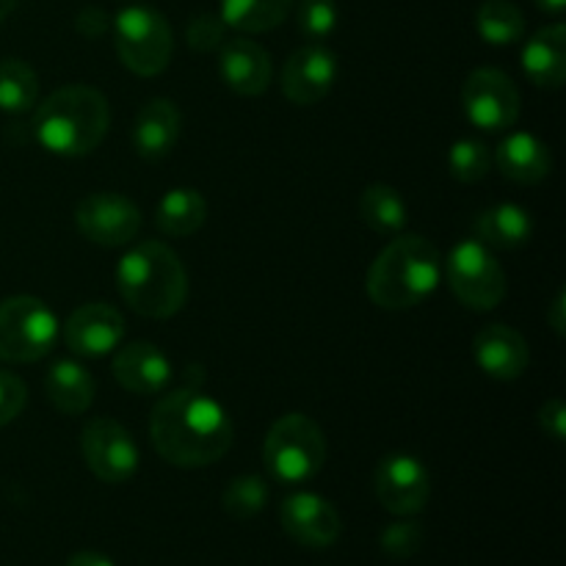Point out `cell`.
I'll return each instance as SVG.
<instances>
[{
  "mask_svg": "<svg viewBox=\"0 0 566 566\" xmlns=\"http://www.w3.org/2000/svg\"><path fill=\"white\" fill-rule=\"evenodd\" d=\"M149 437L160 459L175 468L197 470L224 459L235 431L219 401L199 387H180L155 403Z\"/></svg>",
  "mask_w": 566,
  "mask_h": 566,
  "instance_id": "6da1fadb",
  "label": "cell"
},
{
  "mask_svg": "<svg viewBox=\"0 0 566 566\" xmlns=\"http://www.w3.org/2000/svg\"><path fill=\"white\" fill-rule=\"evenodd\" d=\"M31 127L42 149L61 158H81L94 153L108 133V99L92 86H64L39 105Z\"/></svg>",
  "mask_w": 566,
  "mask_h": 566,
  "instance_id": "7a4b0ae2",
  "label": "cell"
},
{
  "mask_svg": "<svg viewBox=\"0 0 566 566\" xmlns=\"http://www.w3.org/2000/svg\"><path fill=\"white\" fill-rule=\"evenodd\" d=\"M116 285L133 313L164 321L182 310L188 298V274L171 247L144 241L116 265Z\"/></svg>",
  "mask_w": 566,
  "mask_h": 566,
  "instance_id": "3957f363",
  "label": "cell"
},
{
  "mask_svg": "<svg viewBox=\"0 0 566 566\" xmlns=\"http://www.w3.org/2000/svg\"><path fill=\"white\" fill-rule=\"evenodd\" d=\"M440 249L423 235H398L387 243L368 271L370 302L381 310H409L423 304L440 285Z\"/></svg>",
  "mask_w": 566,
  "mask_h": 566,
  "instance_id": "277c9868",
  "label": "cell"
},
{
  "mask_svg": "<svg viewBox=\"0 0 566 566\" xmlns=\"http://www.w3.org/2000/svg\"><path fill=\"white\" fill-rule=\"evenodd\" d=\"M263 462L282 484H307L324 470L326 437L307 415L291 412L276 420L263 442Z\"/></svg>",
  "mask_w": 566,
  "mask_h": 566,
  "instance_id": "5b68a950",
  "label": "cell"
},
{
  "mask_svg": "<svg viewBox=\"0 0 566 566\" xmlns=\"http://www.w3.org/2000/svg\"><path fill=\"white\" fill-rule=\"evenodd\" d=\"M116 55L133 75L153 77L169 66L175 36L160 11L149 6H127L114 17Z\"/></svg>",
  "mask_w": 566,
  "mask_h": 566,
  "instance_id": "8992f818",
  "label": "cell"
},
{
  "mask_svg": "<svg viewBox=\"0 0 566 566\" xmlns=\"http://www.w3.org/2000/svg\"><path fill=\"white\" fill-rule=\"evenodd\" d=\"M59 318L36 296H11L0 302V363H36L53 352Z\"/></svg>",
  "mask_w": 566,
  "mask_h": 566,
  "instance_id": "52a82bcc",
  "label": "cell"
},
{
  "mask_svg": "<svg viewBox=\"0 0 566 566\" xmlns=\"http://www.w3.org/2000/svg\"><path fill=\"white\" fill-rule=\"evenodd\" d=\"M446 276L453 296L468 310L490 313L506 298V271L490 247L475 238L457 243L446 260Z\"/></svg>",
  "mask_w": 566,
  "mask_h": 566,
  "instance_id": "ba28073f",
  "label": "cell"
},
{
  "mask_svg": "<svg viewBox=\"0 0 566 566\" xmlns=\"http://www.w3.org/2000/svg\"><path fill=\"white\" fill-rule=\"evenodd\" d=\"M81 453L103 484H125L138 470L136 440L114 418H92L83 426Z\"/></svg>",
  "mask_w": 566,
  "mask_h": 566,
  "instance_id": "9c48e42d",
  "label": "cell"
},
{
  "mask_svg": "<svg viewBox=\"0 0 566 566\" xmlns=\"http://www.w3.org/2000/svg\"><path fill=\"white\" fill-rule=\"evenodd\" d=\"M462 105L468 119L486 133H501L520 119V92L501 70L470 72L462 86Z\"/></svg>",
  "mask_w": 566,
  "mask_h": 566,
  "instance_id": "30bf717a",
  "label": "cell"
},
{
  "mask_svg": "<svg viewBox=\"0 0 566 566\" xmlns=\"http://www.w3.org/2000/svg\"><path fill=\"white\" fill-rule=\"evenodd\" d=\"M374 492L381 509L396 517H415L431 497V475L418 457L390 453L374 473Z\"/></svg>",
  "mask_w": 566,
  "mask_h": 566,
  "instance_id": "8fae6325",
  "label": "cell"
},
{
  "mask_svg": "<svg viewBox=\"0 0 566 566\" xmlns=\"http://www.w3.org/2000/svg\"><path fill=\"white\" fill-rule=\"evenodd\" d=\"M75 224L81 235L97 247H127L142 230V210L114 191L88 193L75 208Z\"/></svg>",
  "mask_w": 566,
  "mask_h": 566,
  "instance_id": "7c38bea8",
  "label": "cell"
},
{
  "mask_svg": "<svg viewBox=\"0 0 566 566\" xmlns=\"http://www.w3.org/2000/svg\"><path fill=\"white\" fill-rule=\"evenodd\" d=\"M337 75H340L337 55L326 44L313 42L291 53L282 66L280 86L293 105H315L332 92Z\"/></svg>",
  "mask_w": 566,
  "mask_h": 566,
  "instance_id": "4fadbf2b",
  "label": "cell"
},
{
  "mask_svg": "<svg viewBox=\"0 0 566 566\" xmlns=\"http://www.w3.org/2000/svg\"><path fill=\"white\" fill-rule=\"evenodd\" d=\"M280 523L296 545L310 547V551L332 547L340 539L343 531L340 512L326 497L313 495V492L287 495L280 506Z\"/></svg>",
  "mask_w": 566,
  "mask_h": 566,
  "instance_id": "5bb4252c",
  "label": "cell"
},
{
  "mask_svg": "<svg viewBox=\"0 0 566 566\" xmlns=\"http://www.w3.org/2000/svg\"><path fill=\"white\" fill-rule=\"evenodd\" d=\"M125 337V318L111 304H83L66 318L64 324V343L72 354L97 359L119 348Z\"/></svg>",
  "mask_w": 566,
  "mask_h": 566,
  "instance_id": "9a60e30c",
  "label": "cell"
},
{
  "mask_svg": "<svg viewBox=\"0 0 566 566\" xmlns=\"http://www.w3.org/2000/svg\"><path fill=\"white\" fill-rule=\"evenodd\" d=\"M473 359L492 379L514 381L528 370V340L506 324H486L473 340Z\"/></svg>",
  "mask_w": 566,
  "mask_h": 566,
  "instance_id": "2e32d148",
  "label": "cell"
},
{
  "mask_svg": "<svg viewBox=\"0 0 566 566\" xmlns=\"http://www.w3.org/2000/svg\"><path fill=\"white\" fill-rule=\"evenodd\" d=\"M219 70L227 88L241 97H260L269 92L271 77H274L269 50L252 39H230L221 44Z\"/></svg>",
  "mask_w": 566,
  "mask_h": 566,
  "instance_id": "e0dca14e",
  "label": "cell"
},
{
  "mask_svg": "<svg viewBox=\"0 0 566 566\" xmlns=\"http://www.w3.org/2000/svg\"><path fill=\"white\" fill-rule=\"evenodd\" d=\"M114 379L133 396H155L171 381V359L155 343H130L114 357Z\"/></svg>",
  "mask_w": 566,
  "mask_h": 566,
  "instance_id": "ac0fdd59",
  "label": "cell"
},
{
  "mask_svg": "<svg viewBox=\"0 0 566 566\" xmlns=\"http://www.w3.org/2000/svg\"><path fill=\"white\" fill-rule=\"evenodd\" d=\"M180 111L171 99L155 97L142 105L133 125V147H136L138 158L144 160H160L175 149L177 138H180Z\"/></svg>",
  "mask_w": 566,
  "mask_h": 566,
  "instance_id": "d6986e66",
  "label": "cell"
},
{
  "mask_svg": "<svg viewBox=\"0 0 566 566\" xmlns=\"http://www.w3.org/2000/svg\"><path fill=\"white\" fill-rule=\"evenodd\" d=\"M523 70L539 88H562L566 83V28L562 22L539 28L523 48Z\"/></svg>",
  "mask_w": 566,
  "mask_h": 566,
  "instance_id": "ffe728a7",
  "label": "cell"
},
{
  "mask_svg": "<svg viewBox=\"0 0 566 566\" xmlns=\"http://www.w3.org/2000/svg\"><path fill=\"white\" fill-rule=\"evenodd\" d=\"M503 177L520 186H536L553 171V155L542 138L534 133H512L501 142L495 153Z\"/></svg>",
  "mask_w": 566,
  "mask_h": 566,
  "instance_id": "44dd1931",
  "label": "cell"
},
{
  "mask_svg": "<svg viewBox=\"0 0 566 566\" xmlns=\"http://www.w3.org/2000/svg\"><path fill=\"white\" fill-rule=\"evenodd\" d=\"M475 241L490 249H520L534 235V219L523 205L501 202L479 213L473 224Z\"/></svg>",
  "mask_w": 566,
  "mask_h": 566,
  "instance_id": "7402d4cb",
  "label": "cell"
},
{
  "mask_svg": "<svg viewBox=\"0 0 566 566\" xmlns=\"http://www.w3.org/2000/svg\"><path fill=\"white\" fill-rule=\"evenodd\" d=\"M44 392H48V401L59 412L75 418V415L88 412V407L94 403L97 385H94V376L81 363H75V359H59L48 370V376H44Z\"/></svg>",
  "mask_w": 566,
  "mask_h": 566,
  "instance_id": "603a6c76",
  "label": "cell"
},
{
  "mask_svg": "<svg viewBox=\"0 0 566 566\" xmlns=\"http://www.w3.org/2000/svg\"><path fill=\"white\" fill-rule=\"evenodd\" d=\"M208 219V202L197 188H171L155 208V227L169 238H188L202 230Z\"/></svg>",
  "mask_w": 566,
  "mask_h": 566,
  "instance_id": "cb8c5ba5",
  "label": "cell"
},
{
  "mask_svg": "<svg viewBox=\"0 0 566 566\" xmlns=\"http://www.w3.org/2000/svg\"><path fill=\"white\" fill-rule=\"evenodd\" d=\"M293 0H221L219 17L227 28L243 33H265L287 20Z\"/></svg>",
  "mask_w": 566,
  "mask_h": 566,
  "instance_id": "d4e9b609",
  "label": "cell"
},
{
  "mask_svg": "<svg viewBox=\"0 0 566 566\" xmlns=\"http://www.w3.org/2000/svg\"><path fill=\"white\" fill-rule=\"evenodd\" d=\"M359 216L379 235H398L407 227L409 210L401 193L385 182H374L359 197Z\"/></svg>",
  "mask_w": 566,
  "mask_h": 566,
  "instance_id": "484cf974",
  "label": "cell"
},
{
  "mask_svg": "<svg viewBox=\"0 0 566 566\" xmlns=\"http://www.w3.org/2000/svg\"><path fill=\"white\" fill-rule=\"evenodd\" d=\"M475 31L486 44L506 48L525 36V17L512 0H484L475 11Z\"/></svg>",
  "mask_w": 566,
  "mask_h": 566,
  "instance_id": "4316f807",
  "label": "cell"
},
{
  "mask_svg": "<svg viewBox=\"0 0 566 566\" xmlns=\"http://www.w3.org/2000/svg\"><path fill=\"white\" fill-rule=\"evenodd\" d=\"M39 99V75L22 59L0 61V111L25 114Z\"/></svg>",
  "mask_w": 566,
  "mask_h": 566,
  "instance_id": "83f0119b",
  "label": "cell"
},
{
  "mask_svg": "<svg viewBox=\"0 0 566 566\" xmlns=\"http://www.w3.org/2000/svg\"><path fill=\"white\" fill-rule=\"evenodd\" d=\"M448 169L459 182H481L492 169V153L479 138H459L448 153Z\"/></svg>",
  "mask_w": 566,
  "mask_h": 566,
  "instance_id": "f1b7e54d",
  "label": "cell"
},
{
  "mask_svg": "<svg viewBox=\"0 0 566 566\" xmlns=\"http://www.w3.org/2000/svg\"><path fill=\"white\" fill-rule=\"evenodd\" d=\"M269 503V484L258 475H238L224 490V512L235 520H252Z\"/></svg>",
  "mask_w": 566,
  "mask_h": 566,
  "instance_id": "f546056e",
  "label": "cell"
},
{
  "mask_svg": "<svg viewBox=\"0 0 566 566\" xmlns=\"http://www.w3.org/2000/svg\"><path fill=\"white\" fill-rule=\"evenodd\" d=\"M337 22H340V11H337L335 0H302L296 11V25L302 36L310 42H324L335 33Z\"/></svg>",
  "mask_w": 566,
  "mask_h": 566,
  "instance_id": "4dcf8cb0",
  "label": "cell"
},
{
  "mask_svg": "<svg viewBox=\"0 0 566 566\" xmlns=\"http://www.w3.org/2000/svg\"><path fill=\"white\" fill-rule=\"evenodd\" d=\"M381 553L396 562H407V558L418 556V551L423 547V525L415 523V520H401V523H392L381 531Z\"/></svg>",
  "mask_w": 566,
  "mask_h": 566,
  "instance_id": "1f68e13d",
  "label": "cell"
},
{
  "mask_svg": "<svg viewBox=\"0 0 566 566\" xmlns=\"http://www.w3.org/2000/svg\"><path fill=\"white\" fill-rule=\"evenodd\" d=\"M224 33L227 25L219 14H197L186 28L188 48H193L197 53H210L224 44Z\"/></svg>",
  "mask_w": 566,
  "mask_h": 566,
  "instance_id": "d6a6232c",
  "label": "cell"
},
{
  "mask_svg": "<svg viewBox=\"0 0 566 566\" xmlns=\"http://www.w3.org/2000/svg\"><path fill=\"white\" fill-rule=\"evenodd\" d=\"M28 403V387L20 376L0 370V426H9L22 415Z\"/></svg>",
  "mask_w": 566,
  "mask_h": 566,
  "instance_id": "836d02e7",
  "label": "cell"
},
{
  "mask_svg": "<svg viewBox=\"0 0 566 566\" xmlns=\"http://www.w3.org/2000/svg\"><path fill=\"white\" fill-rule=\"evenodd\" d=\"M539 423H542V431H545L547 437H553L556 442H564V434H566V403L562 398H551V401L542 407L539 412Z\"/></svg>",
  "mask_w": 566,
  "mask_h": 566,
  "instance_id": "e575fe53",
  "label": "cell"
},
{
  "mask_svg": "<svg viewBox=\"0 0 566 566\" xmlns=\"http://www.w3.org/2000/svg\"><path fill=\"white\" fill-rule=\"evenodd\" d=\"M111 25H114V22L108 20V14H105L99 6H86V9L77 11L75 17L77 33H83L86 39H99Z\"/></svg>",
  "mask_w": 566,
  "mask_h": 566,
  "instance_id": "d590c367",
  "label": "cell"
},
{
  "mask_svg": "<svg viewBox=\"0 0 566 566\" xmlns=\"http://www.w3.org/2000/svg\"><path fill=\"white\" fill-rule=\"evenodd\" d=\"M547 321H551L553 332H556L558 337L564 335V326H566V293L558 291L556 298H553L551 310H547Z\"/></svg>",
  "mask_w": 566,
  "mask_h": 566,
  "instance_id": "8d00e7d4",
  "label": "cell"
},
{
  "mask_svg": "<svg viewBox=\"0 0 566 566\" xmlns=\"http://www.w3.org/2000/svg\"><path fill=\"white\" fill-rule=\"evenodd\" d=\"M66 566H116V564L111 562L108 556H103V553L81 551V553H75V556H70Z\"/></svg>",
  "mask_w": 566,
  "mask_h": 566,
  "instance_id": "74e56055",
  "label": "cell"
},
{
  "mask_svg": "<svg viewBox=\"0 0 566 566\" xmlns=\"http://www.w3.org/2000/svg\"><path fill=\"white\" fill-rule=\"evenodd\" d=\"M536 9L547 11V14H562L566 9V0H534Z\"/></svg>",
  "mask_w": 566,
  "mask_h": 566,
  "instance_id": "f35d334b",
  "label": "cell"
},
{
  "mask_svg": "<svg viewBox=\"0 0 566 566\" xmlns=\"http://www.w3.org/2000/svg\"><path fill=\"white\" fill-rule=\"evenodd\" d=\"M17 3H20V0H0V22H3L11 11H14Z\"/></svg>",
  "mask_w": 566,
  "mask_h": 566,
  "instance_id": "ab89813d",
  "label": "cell"
}]
</instances>
